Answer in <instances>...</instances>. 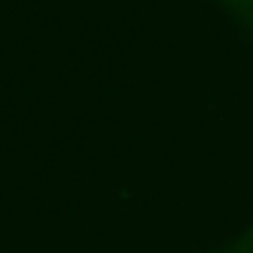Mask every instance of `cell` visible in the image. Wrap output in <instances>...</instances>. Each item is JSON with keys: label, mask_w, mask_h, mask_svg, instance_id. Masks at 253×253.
<instances>
[{"label": "cell", "mask_w": 253, "mask_h": 253, "mask_svg": "<svg viewBox=\"0 0 253 253\" xmlns=\"http://www.w3.org/2000/svg\"><path fill=\"white\" fill-rule=\"evenodd\" d=\"M238 253H253V229H250L243 238L241 248L238 250Z\"/></svg>", "instance_id": "obj_1"}]
</instances>
